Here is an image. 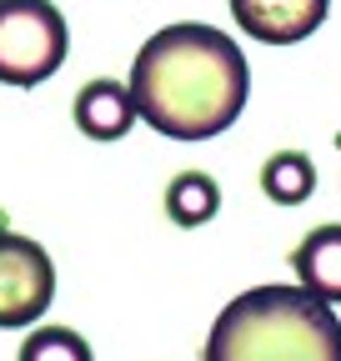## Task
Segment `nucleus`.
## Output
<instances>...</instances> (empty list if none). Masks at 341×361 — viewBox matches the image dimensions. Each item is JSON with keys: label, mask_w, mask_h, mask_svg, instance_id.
I'll return each instance as SVG.
<instances>
[{"label": "nucleus", "mask_w": 341, "mask_h": 361, "mask_svg": "<svg viewBox=\"0 0 341 361\" xmlns=\"http://www.w3.org/2000/svg\"><path fill=\"white\" fill-rule=\"evenodd\" d=\"M206 361H341V322L306 286H251L211 322Z\"/></svg>", "instance_id": "nucleus-2"}, {"label": "nucleus", "mask_w": 341, "mask_h": 361, "mask_svg": "<svg viewBox=\"0 0 341 361\" xmlns=\"http://www.w3.org/2000/svg\"><path fill=\"white\" fill-rule=\"evenodd\" d=\"M331 0H231L236 25L261 45H296L321 30Z\"/></svg>", "instance_id": "nucleus-5"}, {"label": "nucleus", "mask_w": 341, "mask_h": 361, "mask_svg": "<svg viewBox=\"0 0 341 361\" xmlns=\"http://www.w3.org/2000/svg\"><path fill=\"white\" fill-rule=\"evenodd\" d=\"M251 96V71L241 45L201 20L156 30L131 61L136 116L170 141H211L241 121Z\"/></svg>", "instance_id": "nucleus-1"}, {"label": "nucleus", "mask_w": 341, "mask_h": 361, "mask_svg": "<svg viewBox=\"0 0 341 361\" xmlns=\"http://www.w3.org/2000/svg\"><path fill=\"white\" fill-rule=\"evenodd\" d=\"M166 211H170V221H176V226H206L211 216L221 211V186H216L206 171H186V176L170 180Z\"/></svg>", "instance_id": "nucleus-9"}, {"label": "nucleus", "mask_w": 341, "mask_h": 361, "mask_svg": "<svg viewBox=\"0 0 341 361\" xmlns=\"http://www.w3.org/2000/svg\"><path fill=\"white\" fill-rule=\"evenodd\" d=\"M16 361H96V356H91V341L70 326H35L20 341Z\"/></svg>", "instance_id": "nucleus-10"}, {"label": "nucleus", "mask_w": 341, "mask_h": 361, "mask_svg": "<svg viewBox=\"0 0 341 361\" xmlns=\"http://www.w3.org/2000/svg\"><path fill=\"white\" fill-rule=\"evenodd\" d=\"M70 30L51 0H0V85L30 90L66 66Z\"/></svg>", "instance_id": "nucleus-3"}, {"label": "nucleus", "mask_w": 341, "mask_h": 361, "mask_svg": "<svg viewBox=\"0 0 341 361\" xmlns=\"http://www.w3.org/2000/svg\"><path fill=\"white\" fill-rule=\"evenodd\" d=\"M75 130L80 135H91V141H120L125 130H131L136 116V101H131V85H120V80H85L75 90Z\"/></svg>", "instance_id": "nucleus-6"}, {"label": "nucleus", "mask_w": 341, "mask_h": 361, "mask_svg": "<svg viewBox=\"0 0 341 361\" xmlns=\"http://www.w3.org/2000/svg\"><path fill=\"white\" fill-rule=\"evenodd\" d=\"M296 286H306L316 301H341V226H316V231L291 251Z\"/></svg>", "instance_id": "nucleus-7"}, {"label": "nucleus", "mask_w": 341, "mask_h": 361, "mask_svg": "<svg viewBox=\"0 0 341 361\" xmlns=\"http://www.w3.org/2000/svg\"><path fill=\"white\" fill-rule=\"evenodd\" d=\"M261 191L276 201V206H302L311 201L316 191V166L306 151H276L266 166H261Z\"/></svg>", "instance_id": "nucleus-8"}, {"label": "nucleus", "mask_w": 341, "mask_h": 361, "mask_svg": "<svg viewBox=\"0 0 341 361\" xmlns=\"http://www.w3.org/2000/svg\"><path fill=\"white\" fill-rule=\"evenodd\" d=\"M51 301H56L51 251L30 236L0 231V331L40 322Z\"/></svg>", "instance_id": "nucleus-4"}]
</instances>
